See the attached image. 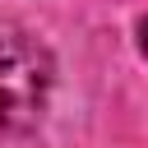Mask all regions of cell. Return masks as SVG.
<instances>
[{"mask_svg":"<svg viewBox=\"0 0 148 148\" xmlns=\"http://www.w3.org/2000/svg\"><path fill=\"white\" fill-rule=\"evenodd\" d=\"M139 51H143V56H148V18H143V23H139Z\"/></svg>","mask_w":148,"mask_h":148,"instance_id":"obj_2","label":"cell"},{"mask_svg":"<svg viewBox=\"0 0 148 148\" xmlns=\"http://www.w3.org/2000/svg\"><path fill=\"white\" fill-rule=\"evenodd\" d=\"M51 88V56L28 37H0V134L28 130Z\"/></svg>","mask_w":148,"mask_h":148,"instance_id":"obj_1","label":"cell"}]
</instances>
